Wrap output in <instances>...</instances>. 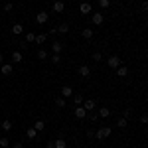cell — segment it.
<instances>
[{
	"instance_id": "cell-17",
	"label": "cell",
	"mask_w": 148,
	"mask_h": 148,
	"mask_svg": "<svg viewBox=\"0 0 148 148\" xmlns=\"http://www.w3.org/2000/svg\"><path fill=\"white\" fill-rule=\"evenodd\" d=\"M75 116H77V119H85V116H87V111H85L83 107H75Z\"/></svg>"
},
{
	"instance_id": "cell-10",
	"label": "cell",
	"mask_w": 148,
	"mask_h": 148,
	"mask_svg": "<svg viewBox=\"0 0 148 148\" xmlns=\"http://www.w3.org/2000/svg\"><path fill=\"white\" fill-rule=\"evenodd\" d=\"M59 93H61V97H63V99H67V97H73V89H71L69 85H63V87L59 89Z\"/></svg>"
},
{
	"instance_id": "cell-43",
	"label": "cell",
	"mask_w": 148,
	"mask_h": 148,
	"mask_svg": "<svg viewBox=\"0 0 148 148\" xmlns=\"http://www.w3.org/2000/svg\"><path fill=\"white\" fill-rule=\"evenodd\" d=\"M134 148H136V146H134Z\"/></svg>"
},
{
	"instance_id": "cell-41",
	"label": "cell",
	"mask_w": 148,
	"mask_h": 148,
	"mask_svg": "<svg viewBox=\"0 0 148 148\" xmlns=\"http://www.w3.org/2000/svg\"><path fill=\"white\" fill-rule=\"evenodd\" d=\"M107 148H111V146H107Z\"/></svg>"
},
{
	"instance_id": "cell-29",
	"label": "cell",
	"mask_w": 148,
	"mask_h": 148,
	"mask_svg": "<svg viewBox=\"0 0 148 148\" xmlns=\"http://www.w3.org/2000/svg\"><path fill=\"white\" fill-rule=\"evenodd\" d=\"M0 146H2V148H8V146H10V138L2 136V138H0Z\"/></svg>"
},
{
	"instance_id": "cell-30",
	"label": "cell",
	"mask_w": 148,
	"mask_h": 148,
	"mask_svg": "<svg viewBox=\"0 0 148 148\" xmlns=\"http://www.w3.org/2000/svg\"><path fill=\"white\" fill-rule=\"evenodd\" d=\"M73 103H75L77 107H81V105H83V97H81V95H73Z\"/></svg>"
},
{
	"instance_id": "cell-40",
	"label": "cell",
	"mask_w": 148,
	"mask_h": 148,
	"mask_svg": "<svg viewBox=\"0 0 148 148\" xmlns=\"http://www.w3.org/2000/svg\"><path fill=\"white\" fill-rule=\"evenodd\" d=\"M2 63H4V56L0 53V65H2Z\"/></svg>"
},
{
	"instance_id": "cell-27",
	"label": "cell",
	"mask_w": 148,
	"mask_h": 148,
	"mask_svg": "<svg viewBox=\"0 0 148 148\" xmlns=\"http://www.w3.org/2000/svg\"><path fill=\"white\" fill-rule=\"evenodd\" d=\"M2 130H6V132H10V130H12V123H10V121H2Z\"/></svg>"
},
{
	"instance_id": "cell-6",
	"label": "cell",
	"mask_w": 148,
	"mask_h": 148,
	"mask_svg": "<svg viewBox=\"0 0 148 148\" xmlns=\"http://www.w3.org/2000/svg\"><path fill=\"white\" fill-rule=\"evenodd\" d=\"M12 71H14V63H2V65H0V73H2V75H8V77H10Z\"/></svg>"
},
{
	"instance_id": "cell-42",
	"label": "cell",
	"mask_w": 148,
	"mask_h": 148,
	"mask_svg": "<svg viewBox=\"0 0 148 148\" xmlns=\"http://www.w3.org/2000/svg\"><path fill=\"white\" fill-rule=\"evenodd\" d=\"M93 148H97V146H93Z\"/></svg>"
},
{
	"instance_id": "cell-9",
	"label": "cell",
	"mask_w": 148,
	"mask_h": 148,
	"mask_svg": "<svg viewBox=\"0 0 148 148\" xmlns=\"http://www.w3.org/2000/svg\"><path fill=\"white\" fill-rule=\"evenodd\" d=\"M77 73H79L81 77L87 79V77H91V67H89V65H81V67L77 69Z\"/></svg>"
},
{
	"instance_id": "cell-8",
	"label": "cell",
	"mask_w": 148,
	"mask_h": 148,
	"mask_svg": "<svg viewBox=\"0 0 148 148\" xmlns=\"http://www.w3.org/2000/svg\"><path fill=\"white\" fill-rule=\"evenodd\" d=\"M81 107H83L87 113H91V111H95V109H97V103L93 101V99H87V101H83V105H81Z\"/></svg>"
},
{
	"instance_id": "cell-37",
	"label": "cell",
	"mask_w": 148,
	"mask_h": 148,
	"mask_svg": "<svg viewBox=\"0 0 148 148\" xmlns=\"http://www.w3.org/2000/svg\"><path fill=\"white\" fill-rule=\"evenodd\" d=\"M130 114H132V111H130V109H126V111H125V119H128Z\"/></svg>"
},
{
	"instance_id": "cell-38",
	"label": "cell",
	"mask_w": 148,
	"mask_h": 148,
	"mask_svg": "<svg viewBox=\"0 0 148 148\" xmlns=\"http://www.w3.org/2000/svg\"><path fill=\"white\" fill-rule=\"evenodd\" d=\"M12 148H24V144H22V142H16V144H14Z\"/></svg>"
},
{
	"instance_id": "cell-18",
	"label": "cell",
	"mask_w": 148,
	"mask_h": 148,
	"mask_svg": "<svg viewBox=\"0 0 148 148\" xmlns=\"http://www.w3.org/2000/svg\"><path fill=\"white\" fill-rule=\"evenodd\" d=\"M81 36H83L85 40H91V38H93V28H83Z\"/></svg>"
},
{
	"instance_id": "cell-34",
	"label": "cell",
	"mask_w": 148,
	"mask_h": 148,
	"mask_svg": "<svg viewBox=\"0 0 148 148\" xmlns=\"http://www.w3.org/2000/svg\"><path fill=\"white\" fill-rule=\"evenodd\" d=\"M87 114H89V119H91L93 123H95V121H97V119H99V114L95 113V111H91V113H87Z\"/></svg>"
},
{
	"instance_id": "cell-22",
	"label": "cell",
	"mask_w": 148,
	"mask_h": 148,
	"mask_svg": "<svg viewBox=\"0 0 148 148\" xmlns=\"http://www.w3.org/2000/svg\"><path fill=\"white\" fill-rule=\"evenodd\" d=\"M34 128L40 132V130H44V128H46V123H44V121H36V123H34Z\"/></svg>"
},
{
	"instance_id": "cell-3",
	"label": "cell",
	"mask_w": 148,
	"mask_h": 148,
	"mask_svg": "<svg viewBox=\"0 0 148 148\" xmlns=\"http://www.w3.org/2000/svg\"><path fill=\"white\" fill-rule=\"evenodd\" d=\"M63 10H65V2H63V0H56V2L51 4V12H56V14H61Z\"/></svg>"
},
{
	"instance_id": "cell-21",
	"label": "cell",
	"mask_w": 148,
	"mask_h": 148,
	"mask_svg": "<svg viewBox=\"0 0 148 148\" xmlns=\"http://www.w3.org/2000/svg\"><path fill=\"white\" fill-rule=\"evenodd\" d=\"M36 42V34L34 32H28V34H26V44H34Z\"/></svg>"
},
{
	"instance_id": "cell-11",
	"label": "cell",
	"mask_w": 148,
	"mask_h": 148,
	"mask_svg": "<svg viewBox=\"0 0 148 148\" xmlns=\"http://www.w3.org/2000/svg\"><path fill=\"white\" fill-rule=\"evenodd\" d=\"M53 148H67V140L63 136H57L56 140H53Z\"/></svg>"
},
{
	"instance_id": "cell-35",
	"label": "cell",
	"mask_w": 148,
	"mask_h": 148,
	"mask_svg": "<svg viewBox=\"0 0 148 148\" xmlns=\"http://www.w3.org/2000/svg\"><path fill=\"white\" fill-rule=\"evenodd\" d=\"M138 121H140V125H146V123H148V116H146V114H140V119H138Z\"/></svg>"
},
{
	"instance_id": "cell-2",
	"label": "cell",
	"mask_w": 148,
	"mask_h": 148,
	"mask_svg": "<svg viewBox=\"0 0 148 148\" xmlns=\"http://www.w3.org/2000/svg\"><path fill=\"white\" fill-rule=\"evenodd\" d=\"M47 20H49V14H47V12H38V14H36V22L40 24V26H44V24H47Z\"/></svg>"
},
{
	"instance_id": "cell-16",
	"label": "cell",
	"mask_w": 148,
	"mask_h": 148,
	"mask_svg": "<svg viewBox=\"0 0 148 148\" xmlns=\"http://www.w3.org/2000/svg\"><path fill=\"white\" fill-rule=\"evenodd\" d=\"M12 34H16V36L24 34V26H22L20 22H18V24H14V26H12Z\"/></svg>"
},
{
	"instance_id": "cell-24",
	"label": "cell",
	"mask_w": 148,
	"mask_h": 148,
	"mask_svg": "<svg viewBox=\"0 0 148 148\" xmlns=\"http://www.w3.org/2000/svg\"><path fill=\"white\" fill-rule=\"evenodd\" d=\"M109 6H111V0H99V8L101 10H107Z\"/></svg>"
},
{
	"instance_id": "cell-15",
	"label": "cell",
	"mask_w": 148,
	"mask_h": 148,
	"mask_svg": "<svg viewBox=\"0 0 148 148\" xmlns=\"http://www.w3.org/2000/svg\"><path fill=\"white\" fill-rule=\"evenodd\" d=\"M61 49H63V44L56 40V42L51 44V51H53V53H61Z\"/></svg>"
},
{
	"instance_id": "cell-33",
	"label": "cell",
	"mask_w": 148,
	"mask_h": 148,
	"mask_svg": "<svg viewBox=\"0 0 148 148\" xmlns=\"http://www.w3.org/2000/svg\"><path fill=\"white\" fill-rule=\"evenodd\" d=\"M12 8H14L12 2H6V4H4V12H12Z\"/></svg>"
},
{
	"instance_id": "cell-23",
	"label": "cell",
	"mask_w": 148,
	"mask_h": 148,
	"mask_svg": "<svg viewBox=\"0 0 148 148\" xmlns=\"http://www.w3.org/2000/svg\"><path fill=\"white\" fill-rule=\"evenodd\" d=\"M49 61H51L53 65H59V63H61V57H59V53H53V56L49 57Z\"/></svg>"
},
{
	"instance_id": "cell-28",
	"label": "cell",
	"mask_w": 148,
	"mask_h": 148,
	"mask_svg": "<svg viewBox=\"0 0 148 148\" xmlns=\"http://www.w3.org/2000/svg\"><path fill=\"white\" fill-rule=\"evenodd\" d=\"M126 125H128V121H126L125 116H123V119H119V121H116V126H119V128H126Z\"/></svg>"
},
{
	"instance_id": "cell-39",
	"label": "cell",
	"mask_w": 148,
	"mask_h": 148,
	"mask_svg": "<svg viewBox=\"0 0 148 148\" xmlns=\"http://www.w3.org/2000/svg\"><path fill=\"white\" fill-rule=\"evenodd\" d=\"M46 148H53V140H49V142L46 144Z\"/></svg>"
},
{
	"instance_id": "cell-14",
	"label": "cell",
	"mask_w": 148,
	"mask_h": 148,
	"mask_svg": "<svg viewBox=\"0 0 148 148\" xmlns=\"http://www.w3.org/2000/svg\"><path fill=\"white\" fill-rule=\"evenodd\" d=\"M97 114H99V116H103V119H109V116H111V109H109V107H101Z\"/></svg>"
},
{
	"instance_id": "cell-36",
	"label": "cell",
	"mask_w": 148,
	"mask_h": 148,
	"mask_svg": "<svg viewBox=\"0 0 148 148\" xmlns=\"http://www.w3.org/2000/svg\"><path fill=\"white\" fill-rule=\"evenodd\" d=\"M87 138H95V130H91V128H87Z\"/></svg>"
},
{
	"instance_id": "cell-31",
	"label": "cell",
	"mask_w": 148,
	"mask_h": 148,
	"mask_svg": "<svg viewBox=\"0 0 148 148\" xmlns=\"http://www.w3.org/2000/svg\"><path fill=\"white\" fill-rule=\"evenodd\" d=\"M91 59H93V61H103V53H101V51H95V53L91 56Z\"/></svg>"
},
{
	"instance_id": "cell-1",
	"label": "cell",
	"mask_w": 148,
	"mask_h": 148,
	"mask_svg": "<svg viewBox=\"0 0 148 148\" xmlns=\"http://www.w3.org/2000/svg\"><path fill=\"white\" fill-rule=\"evenodd\" d=\"M111 132H113L111 126H101V128L95 130V140H105V138L111 136Z\"/></svg>"
},
{
	"instance_id": "cell-25",
	"label": "cell",
	"mask_w": 148,
	"mask_h": 148,
	"mask_svg": "<svg viewBox=\"0 0 148 148\" xmlns=\"http://www.w3.org/2000/svg\"><path fill=\"white\" fill-rule=\"evenodd\" d=\"M47 40V34H38L36 36V44H44Z\"/></svg>"
},
{
	"instance_id": "cell-12",
	"label": "cell",
	"mask_w": 148,
	"mask_h": 148,
	"mask_svg": "<svg viewBox=\"0 0 148 148\" xmlns=\"http://www.w3.org/2000/svg\"><path fill=\"white\" fill-rule=\"evenodd\" d=\"M24 61V56H22V51H14L12 53V59H10V63H22Z\"/></svg>"
},
{
	"instance_id": "cell-5",
	"label": "cell",
	"mask_w": 148,
	"mask_h": 148,
	"mask_svg": "<svg viewBox=\"0 0 148 148\" xmlns=\"http://www.w3.org/2000/svg\"><path fill=\"white\" fill-rule=\"evenodd\" d=\"M91 20H93V24H95V26H101V24L105 22V14H103V12H93Z\"/></svg>"
},
{
	"instance_id": "cell-26",
	"label": "cell",
	"mask_w": 148,
	"mask_h": 148,
	"mask_svg": "<svg viewBox=\"0 0 148 148\" xmlns=\"http://www.w3.org/2000/svg\"><path fill=\"white\" fill-rule=\"evenodd\" d=\"M56 105L59 107V109H63V107H65V99H63L61 95H59V97H56Z\"/></svg>"
},
{
	"instance_id": "cell-7",
	"label": "cell",
	"mask_w": 148,
	"mask_h": 148,
	"mask_svg": "<svg viewBox=\"0 0 148 148\" xmlns=\"http://www.w3.org/2000/svg\"><path fill=\"white\" fill-rule=\"evenodd\" d=\"M79 12L87 16V14H91V12H93V6L89 4V2H87V0H83V2L79 4Z\"/></svg>"
},
{
	"instance_id": "cell-20",
	"label": "cell",
	"mask_w": 148,
	"mask_h": 148,
	"mask_svg": "<svg viewBox=\"0 0 148 148\" xmlns=\"http://www.w3.org/2000/svg\"><path fill=\"white\" fill-rule=\"evenodd\" d=\"M56 28H57V34H67V32H69L67 24H59V26H56Z\"/></svg>"
},
{
	"instance_id": "cell-32",
	"label": "cell",
	"mask_w": 148,
	"mask_h": 148,
	"mask_svg": "<svg viewBox=\"0 0 148 148\" xmlns=\"http://www.w3.org/2000/svg\"><path fill=\"white\" fill-rule=\"evenodd\" d=\"M38 57H40V59H47V51L46 49H40V51H38Z\"/></svg>"
},
{
	"instance_id": "cell-4",
	"label": "cell",
	"mask_w": 148,
	"mask_h": 148,
	"mask_svg": "<svg viewBox=\"0 0 148 148\" xmlns=\"http://www.w3.org/2000/svg\"><path fill=\"white\" fill-rule=\"evenodd\" d=\"M107 63H109V67H113V69H116L119 65H123L119 56H109V57H107Z\"/></svg>"
},
{
	"instance_id": "cell-13",
	"label": "cell",
	"mask_w": 148,
	"mask_h": 148,
	"mask_svg": "<svg viewBox=\"0 0 148 148\" xmlns=\"http://www.w3.org/2000/svg\"><path fill=\"white\" fill-rule=\"evenodd\" d=\"M116 75H119L121 79L126 77V75H128V67H126V65H119V67H116Z\"/></svg>"
},
{
	"instance_id": "cell-19",
	"label": "cell",
	"mask_w": 148,
	"mask_h": 148,
	"mask_svg": "<svg viewBox=\"0 0 148 148\" xmlns=\"http://www.w3.org/2000/svg\"><path fill=\"white\" fill-rule=\"evenodd\" d=\"M26 136L30 138V140H34V138L38 136V130H36L34 126H32V128H28V130H26Z\"/></svg>"
}]
</instances>
